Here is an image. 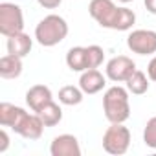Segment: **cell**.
Wrapping results in <instances>:
<instances>
[{"label":"cell","mask_w":156,"mask_h":156,"mask_svg":"<svg viewBox=\"0 0 156 156\" xmlns=\"http://www.w3.org/2000/svg\"><path fill=\"white\" fill-rule=\"evenodd\" d=\"M127 87H110L103 96V112L110 123H125L130 118V101Z\"/></svg>","instance_id":"6da1fadb"},{"label":"cell","mask_w":156,"mask_h":156,"mask_svg":"<svg viewBox=\"0 0 156 156\" xmlns=\"http://www.w3.org/2000/svg\"><path fill=\"white\" fill-rule=\"evenodd\" d=\"M68 35V22L61 15H46L35 26V41L44 48H53L61 44Z\"/></svg>","instance_id":"7a4b0ae2"},{"label":"cell","mask_w":156,"mask_h":156,"mask_svg":"<svg viewBox=\"0 0 156 156\" xmlns=\"http://www.w3.org/2000/svg\"><path fill=\"white\" fill-rule=\"evenodd\" d=\"M130 147V130L123 123H110L103 134V149L112 156H121Z\"/></svg>","instance_id":"3957f363"},{"label":"cell","mask_w":156,"mask_h":156,"mask_svg":"<svg viewBox=\"0 0 156 156\" xmlns=\"http://www.w3.org/2000/svg\"><path fill=\"white\" fill-rule=\"evenodd\" d=\"M121 8L116 6L112 0H90L88 4V13L90 17L107 30H118V19H119Z\"/></svg>","instance_id":"277c9868"},{"label":"cell","mask_w":156,"mask_h":156,"mask_svg":"<svg viewBox=\"0 0 156 156\" xmlns=\"http://www.w3.org/2000/svg\"><path fill=\"white\" fill-rule=\"evenodd\" d=\"M20 31H24L22 8L11 2H2L0 4V33L4 37H11Z\"/></svg>","instance_id":"5b68a950"},{"label":"cell","mask_w":156,"mask_h":156,"mask_svg":"<svg viewBox=\"0 0 156 156\" xmlns=\"http://www.w3.org/2000/svg\"><path fill=\"white\" fill-rule=\"evenodd\" d=\"M127 46L132 53L152 55L156 53V31L154 30H134L127 37Z\"/></svg>","instance_id":"8992f818"},{"label":"cell","mask_w":156,"mask_h":156,"mask_svg":"<svg viewBox=\"0 0 156 156\" xmlns=\"http://www.w3.org/2000/svg\"><path fill=\"white\" fill-rule=\"evenodd\" d=\"M136 70H138L136 62L130 57H127V55H116V57H112L107 62L105 73H107L108 79L114 81V83H125Z\"/></svg>","instance_id":"52a82bcc"},{"label":"cell","mask_w":156,"mask_h":156,"mask_svg":"<svg viewBox=\"0 0 156 156\" xmlns=\"http://www.w3.org/2000/svg\"><path fill=\"white\" fill-rule=\"evenodd\" d=\"M51 156H81V145L73 134H59L50 143Z\"/></svg>","instance_id":"ba28073f"},{"label":"cell","mask_w":156,"mask_h":156,"mask_svg":"<svg viewBox=\"0 0 156 156\" xmlns=\"http://www.w3.org/2000/svg\"><path fill=\"white\" fill-rule=\"evenodd\" d=\"M44 121L41 119V116L37 114V112H33V114H26L24 116V119L17 125V129H15V132L19 134V136H22L24 140H39L41 136H42V132H44Z\"/></svg>","instance_id":"9c48e42d"},{"label":"cell","mask_w":156,"mask_h":156,"mask_svg":"<svg viewBox=\"0 0 156 156\" xmlns=\"http://www.w3.org/2000/svg\"><path fill=\"white\" fill-rule=\"evenodd\" d=\"M50 101H53V94L46 85H33L26 92V105L31 108V112H41Z\"/></svg>","instance_id":"30bf717a"},{"label":"cell","mask_w":156,"mask_h":156,"mask_svg":"<svg viewBox=\"0 0 156 156\" xmlns=\"http://www.w3.org/2000/svg\"><path fill=\"white\" fill-rule=\"evenodd\" d=\"M107 81H105V75L98 70V68H90V70H85L81 72V77H79V87L85 94L88 96H94L98 92H101L105 88Z\"/></svg>","instance_id":"8fae6325"},{"label":"cell","mask_w":156,"mask_h":156,"mask_svg":"<svg viewBox=\"0 0 156 156\" xmlns=\"http://www.w3.org/2000/svg\"><path fill=\"white\" fill-rule=\"evenodd\" d=\"M28 112L22 108V107H17V105H11V103H0V125L6 127V129H11L15 130L17 125L24 119Z\"/></svg>","instance_id":"7c38bea8"},{"label":"cell","mask_w":156,"mask_h":156,"mask_svg":"<svg viewBox=\"0 0 156 156\" xmlns=\"http://www.w3.org/2000/svg\"><path fill=\"white\" fill-rule=\"evenodd\" d=\"M8 41H6V48H8V53H11V55H17V57H26V55H30V51H31V48H33V39L28 35V33H24V31H20V33H15V35H11V37H6Z\"/></svg>","instance_id":"4fadbf2b"},{"label":"cell","mask_w":156,"mask_h":156,"mask_svg":"<svg viewBox=\"0 0 156 156\" xmlns=\"http://www.w3.org/2000/svg\"><path fill=\"white\" fill-rule=\"evenodd\" d=\"M66 66L72 72H85L88 70V53L87 46H73L66 51Z\"/></svg>","instance_id":"5bb4252c"},{"label":"cell","mask_w":156,"mask_h":156,"mask_svg":"<svg viewBox=\"0 0 156 156\" xmlns=\"http://www.w3.org/2000/svg\"><path fill=\"white\" fill-rule=\"evenodd\" d=\"M22 57L8 53L0 59V77L2 79H17L22 73Z\"/></svg>","instance_id":"9a60e30c"},{"label":"cell","mask_w":156,"mask_h":156,"mask_svg":"<svg viewBox=\"0 0 156 156\" xmlns=\"http://www.w3.org/2000/svg\"><path fill=\"white\" fill-rule=\"evenodd\" d=\"M127 85V90L134 96H143L147 90H149V75L141 70H136L129 79L125 81Z\"/></svg>","instance_id":"2e32d148"},{"label":"cell","mask_w":156,"mask_h":156,"mask_svg":"<svg viewBox=\"0 0 156 156\" xmlns=\"http://www.w3.org/2000/svg\"><path fill=\"white\" fill-rule=\"evenodd\" d=\"M85 92L81 90V87H73V85H66L59 90V103L66 105V107H75L83 101Z\"/></svg>","instance_id":"e0dca14e"},{"label":"cell","mask_w":156,"mask_h":156,"mask_svg":"<svg viewBox=\"0 0 156 156\" xmlns=\"http://www.w3.org/2000/svg\"><path fill=\"white\" fill-rule=\"evenodd\" d=\"M39 116H41V119L44 121V125L46 127H55V125H59L61 123V119H62V108L55 103V101H50L41 112H37Z\"/></svg>","instance_id":"ac0fdd59"},{"label":"cell","mask_w":156,"mask_h":156,"mask_svg":"<svg viewBox=\"0 0 156 156\" xmlns=\"http://www.w3.org/2000/svg\"><path fill=\"white\" fill-rule=\"evenodd\" d=\"M87 53H88V70L90 68H99L105 61V51L101 46L98 44H90L87 46Z\"/></svg>","instance_id":"d6986e66"},{"label":"cell","mask_w":156,"mask_h":156,"mask_svg":"<svg viewBox=\"0 0 156 156\" xmlns=\"http://www.w3.org/2000/svg\"><path fill=\"white\" fill-rule=\"evenodd\" d=\"M143 143L151 149H156V116L151 118L147 123H145V129H143Z\"/></svg>","instance_id":"ffe728a7"},{"label":"cell","mask_w":156,"mask_h":156,"mask_svg":"<svg viewBox=\"0 0 156 156\" xmlns=\"http://www.w3.org/2000/svg\"><path fill=\"white\" fill-rule=\"evenodd\" d=\"M8 147H9V134H8V130L4 127L0 130V154H4L8 151Z\"/></svg>","instance_id":"44dd1931"},{"label":"cell","mask_w":156,"mask_h":156,"mask_svg":"<svg viewBox=\"0 0 156 156\" xmlns=\"http://www.w3.org/2000/svg\"><path fill=\"white\" fill-rule=\"evenodd\" d=\"M37 2L44 9H55V8H59L62 4V0H37Z\"/></svg>","instance_id":"7402d4cb"},{"label":"cell","mask_w":156,"mask_h":156,"mask_svg":"<svg viewBox=\"0 0 156 156\" xmlns=\"http://www.w3.org/2000/svg\"><path fill=\"white\" fill-rule=\"evenodd\" d=\"M147 75H149L151 81L156 83V55H154V57L149 61V64H147Z\"/></svg>","instance_id":"603a6c76"},{"label":"cell","mask_w":156,"mask_h":156,"mask_svg":"<svg viewBox=\"0 0 156 156\" xmlns=\"http://www.w3.org/2000/svg\"><path fill=\"white\" fill-rule=\"evenodd\" d=\"M143 4H145V9L151 15H156V0H143Z\"/></svg>","instance_id":"cb8c5ba5"},{"label":"cell","mask_w":156,"mask_h":156,"mask_svg":"<svg viewBox=\"0 0 156 156\" xmlns=\"http://www.w3.org/2000/svg\"><path fill=\"white\" fill-rule=\"evenodd\" d=\"M118 2H121V4H129V2H132V0H118Z\"/></svg>","instance_id":"d4e9b609"}]
</instances>
